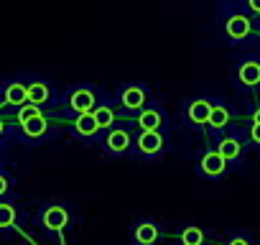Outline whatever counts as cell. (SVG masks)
I'll use <instances>...</instances> for the list:
<instances>
[{"label":"cell","instance_id":"1","mask_svg":"<svg viewBox=\"0 0 260 245\" xmlns=\"http://www.w3.org/2000/svg\"><path fill=\"white\" fill-rule=\"evenodd\" d=\"M227 161H230V159H224L219 151H214V154H207V156L202 159V171H204L207 176H219V174H224V169H227Z\"/></svg>","mask_w":260,"mask_h":245},{"label":"cell","instance_id":"2","mask_svg":"<svg viewBox=\"0 0 260 245\" xmlns=\"http://www.w3.org/2000/svg\"><path fill=\"white\" fill-rule=\"evenodd\" d=\"M161 146H164V138H161L158 131H143L141 138H138V148L143 154H158Z\"/></svg>","mask_w":260,"mask_h":245},{"label":"cell","instance_id":"3","mask_svg":"<svg viewBox=\"0 0 260 245\" xmlns=\"http://www.w3.org/2000/svg\"><path fill=\"white\" fill-rule=\"evenodd\" d=\"M67 220H69V215H67L64 207H49V209L44 212V225H46L49 230H61V227L67 225Z\"/></svg>","mask_w":260,"mask_h":245},{"label":"cell","instance_id":"4","mask_svg":"<svg viewBox=\"0 0 260 245\" xmlns=\"http://www.w3.org/2000/svg\"><path fill=\"white\" fill-rule=\"evenodd\" d=\"M250 34V21L245 16H232L227 21V36L230 39H245Z\"/></svg>","mask_w":260,"mask_h":245},{"label":"cell","instance_id":"5","mask_svg":"<svg viewBox=\"0 0 260 245\" xmlns=\"http://www.w3.org/2000/svg\"><path fill=\"white\" fill-rule=\"evenodd\" d=\"M72 107H74L77 112H92V107H94V95H92L89 89H77V92L72 95Z\"/></svg>","mask_w":260,"mask_h":245},{"label":"cell","instance_id":"6","mask_svg":"<svg viewBox=\"0 0 260 245\" xmlns=\"http://www.w3.org/2000/svg\"><path fill=\"white\" fill-rule=\"evenodd\" d=\"M212 107H214V105L207 102V100H194L191 107H189V117H191L194 122H209Z\"/></svg>","mask_w":260,"mask_h":245},{"label":"cell","instance_id":"7","mask_svg":"<svg viewBox=\"0 0 260 245\" xmlns=\"http://www.w3.org/2000/svg\"><path fill=\"white\" fill-rule=\"evenodd\" d=\"M97 131H100V122H97L94 112H79V117H77V133L94 136Z\"/></svg>","mask_w":260,"mask_h":245},{"label":"cell","instance_id":"8","mask_svg":"<svg viewBox=\"0 0 260 245\" xmlns=\"http://www.w3.org/2000/svg\"><path fill=\"white\" fill-rule=\"evenodd\" d=\"M21 126H23V133H26V136L39 138V136H44V133H46V117L39 112V115L28 117L26 122H21Z\"/></svg>","mask_w":260,"mask_h":245},{"label":"cell","instance_id":"9","mask_svg":"<svg viewBox=\"0 0 260 245\" xmlns=\"http://www.w3.org/2000/svg\"><path fill=\"white\" fill-rule=\"evenodd\" d=\"M240 82L247 84V87L257 84V82H260V64H257V62H245V64L240 67Z\"/></svg>","mask_w":260,"mask_h":245},{"label":"cell","instance_id":"10","mask_svg":"<svg viewBox=\"0 0 260 245\" xmlns=\"http://www.w3.org/2000/svg\"><path fill=\"white\" fill-rule=\"evenodd\" d=\"M6 102L8 105H26L28 102V87H23V84H11L8 89H6Z\"/></svg>","mask_w":260,"mask_h":245},{"label":"cell","instance_id":"11","mask_svg":"<svg viewBox=\"0 0 260 245\" xmlns=\"http://www.w3.org/2000/svg\"><path fill=\"white\" fill-rule=\"evenodd\" d=\"M122 102H125V107H130V110H138V107H143L146 95H143V89H138V87H127V89L122 92Z\"/></svg>","mask_w":260,"mask_h":245},{"label":"cell","instance_id":"12","mask_svg":"<svg viewBox=\"0 0 260 245\" xmlns=\"http://www.w3.org/2000/svg\"><path fill=\"white\" fill-rule=\"evenodd\" d=\"M127 143H130V138H127L125 131H112V133L107 136V146H110V151H115V154H122V151L127 148Z\"/></svg>","mask_w":260,"mask_h":245},{"label":"cell","instance_id":"13","mask_svg":"<svg viewBox=\"0 0 260 245\" xmlns=\"http://www.w3.org/2000/svg\"><path fill=\"white\" fill-rule=\"evenodd\" d=\"M138 126H141L143 131H158V126H161V115H158L156 110H146V112L138 117Z\"/></svg>","mask_w":260,"mask_h":245},{"label":"cell","instance_id":"14","mask_svg":"<svg viewBox=\"0 0 260 245\" xmlns=\"http://www.w3.org/2000/svg\"><path fill=\"white\" fill-rule=\"evenodd\" d=\"M156 237H158L156 225H151V222H141V225L136 227V240H138V242H153Z\"/></svg>","mask_w":260,"mask_h":245},{"label":"cell","instance_id":"15","mask_svg":"<svg viewBox=\"0 0 260 245\" xmlns=\"http://www.w3.org/2000/svg\"><path fill=\"white\" fill-rule=\"evenodd\" d=\"M46 97H49V87L46 84H41V82H34L31 87H28V102H46Z\"/></svg>","mask_w":260,"mask_h":245},{"label":"cell","instance_id":"16","mask_svg":"<svg viewBox=\"0 0 260 245\" xmlns=\"http://www.w3.org/2000/svg\"><path fill=\"white\" fill-rule=\"evenodd\" d=\"M230 122V112L224 107H212V115H209V126L212 128H224Z\"/></svg>","mask_w":260,"mask_h":245},{"label":"cell","instance_id":"17","mask_svg":"<svg viewBox=\"0 0 260 245\" xmlns=\"http://www.w3.org/2000/svg\"><path fill=\"white\" fill-rule=\"evenodd\" d=\"M219 154H222L224 159H235V156L240 154V143H237L235 138H224V141L219 143Z\"/></svg>","mask_w":260,"mask_h":245},{"label":"cell","instance_id":"18","mask_svg":"<svg viewBox=\"0 0 260 245\" xmlns=\"http://www.w3.org/2000/svg\"><path fill=\"white\" fill-rule=\"evenodd\" d=\"M181 240H184L186 245H199V242L204 240V232H202L199 227H189V230H184Z\"/></svg>","mask_w":260,"mask_h":245},{"label":"cell","instance_id":"19","mask_svg":"<svg viewBox=\"0 0 260 245\" xmlns=\"http://www.w3.org/2000/svg\"><path fill=\"white\" fill-rule=\"evenodd\" d=\"M34 115H39V105H36V102H26V105H21L18 122H26V120H28V117H34Z\"/></svg>","mask_w":260,"mask_h":245},{"label":"cell","instance_id":"20","mask_svg":"<svg viewBox=\"0 0 260 245\" xmlns=\"http://www.w3.org/2000/svg\"><path fill=\"white\" fill-rule=\"evenodd\" d=\"M94 117L100 122V128H107L110 122H112V110L110 107H100V110H94Z\"/></svg>","mask_w":260,"mask_h":245},{"label":"cell","instance_id":"21","mask_svg":"<svg viewBox=\"0 0 260 245\" xmlns=\"http://www.w3.org/2000/svg\"><path fill=\"white\" fill-rule=\"evenodd\" d=\"M13 207L11 204H3V207H0V225H3V227H11L13 225Z\"/></svg>","mask_w":260,"mask_h":245},{"label":"cell","instance_id":"22","mask_svg":"<svg viewBox=\"0 0 260 245\" xmlns=\"http://www.w3.org/2000/svg\"><path fill=\"white\" fill-rule=\"evenodd\" d=\"M252 141L260 143V122H255V126H252Z\"/></svg>","mask_w":260,"mask_h":245},{"label":"cell","instance_id":"23","mask_svg":"<svg viewBox=\"0 0 260 245\" xmlns=\"http://www.w3.org/2000/svg\"><path fill=\"white\" fill-rule=\"evenodd\" d=\"M250 8H252L255 13H260V0H250Z\"/></svg>","mask_w":260,"mask_h":245},{"label":"cell","instance_id":"24","mask_svg":"<svg viewBox=\"0 0 260 245\" xmlns=\"http://www.w3.org/2000/svg\"><path fill=\"white\" fill-rule=\"evenodd\" d=\"M247 240H242V237H232V245H245Z\"/></svg>","mask_w":260,"mask_h":245},{"label":"cell","instance_id":"25","mask_svg":"<svg viewBox=\"0 0 260 245\" xmlns=\"http://www.w3.org/2000/svg\"><path fill=\"white\" fill-rule=\"evenodd\" d=\"M255 122H260V110H255Z\"/></svg>","mask_w":260,"mask_h":245}]
</instances>
